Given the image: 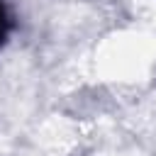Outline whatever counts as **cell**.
I'll return each instance as SVG.
<instances>
[{
  "label": "cell",
  "instance_id": "1",
  "mask_svg": "<svg viewBox=\"0 0 156 156\" xmlns=\"http://www.w3.org/2000/svg\"><path fill=\"white\" fill-rule=\"evenodd\" d=\"M7 32H10V15H7V7L0 2V44L7 39Z\"/></svg>",
  "mask_w": 156,
  "mask_h": 156
}]
</instances>
